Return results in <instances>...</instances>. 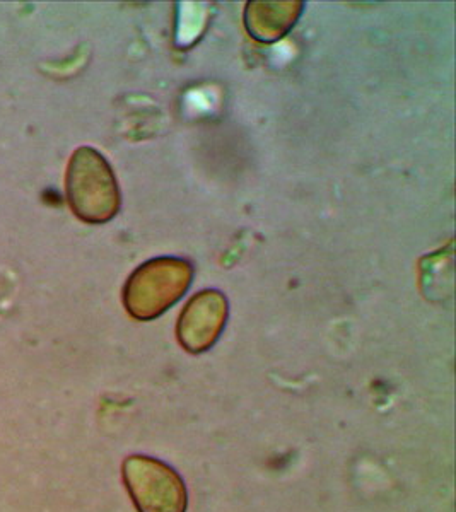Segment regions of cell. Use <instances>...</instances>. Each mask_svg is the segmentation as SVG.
Instances as JSON below:
<instances>
[{
    "label": "cell",
    "instance_id": "cell-1",
    "mask_svg": "<svg viewBox=\"0 0 456 512\" xmlns=\"http://www.w3.org/2000/svg\"><path fill=\"white\" fill-rule=\"evenodd\" d=\"M65 192L72 212L82 222L105 224L117 216L120 192L113 169L93 147H79L72 154Z\"/></svg>",
    "mask_w": 456,
    "mask_h": 512
},
{
    "label": "cell",
    "instance_id": "cell-2",
    "mask_svg": "<svg viewBox=\"0 0 456 512\" xmlns=\"http://www.w3.org/2000/svg\"><path fill=\"white\" fill-rule=\"evenodd\" d=\"M192 277V265L182 258L149 260L127 280L123 289L125 308L135 320H154L180 301Z\"/></svg>",
    "mask_w": 456,
    "mask_h": 512
},
{
    "label": "cell",
    "instance_id": "cell-3",
    "mask_svg": "<svg viewBox=\"0 0 456 512\" xmlns=\"http://www.w3.org/2000/svg\"><path fill=\"white\" fill-rule=\"evenodd\" d=\"M122 475L137 512H187V485L168 463L134 454L123 461Z\"/></svg>",
    "mask_w": 456,
    "mask_h": 512
},
{
    "label": "cell",
    "instance_id": "cell-4",
    "mask_svg": "<svg viewBox=\"0 0 456 512\" xmlns=\"http://www.w3.org/2000/svg\"><path fill=\"white\" fill-rule=\"evenodd\" d=\"M228 320V301L219 291H202L190 299L176 325V337L190 354H202L216 344Z\"/></svg>",
    "mask_w": 456,
    "mask_h": 512
},
{
    "label": "cell",
    "instance_id": "cell-5",
    "mask_svg": "<svg viewBox=\"0 0 456 512\" xmlns=\"http://www.w3.org/2000/svg\"><path fill=\"white\" fill-rule=\"evenodd\" d=\"M301 9V2H252L245 11L246 30L260 41L279 40L293 28Z\"/></svg>",
    "mask_w": 456,
    "mask_h": 512
}]
</instances>
